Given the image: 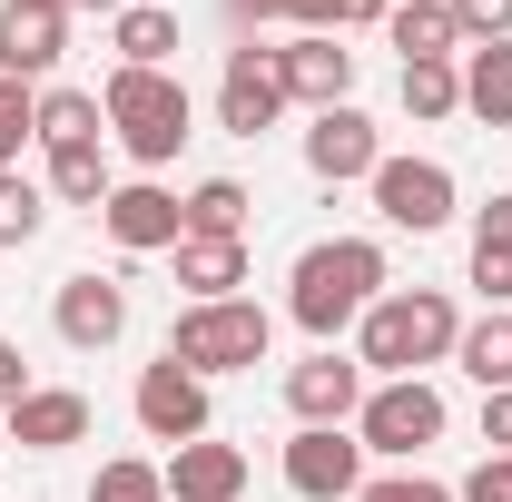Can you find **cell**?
<instances>
[{"instance_id":"35","label":"cell","mask_w":512,"mask_h":502,"mask_svg":"<svg viewBox=\"0 0 512 502\" xmlns=\"http://www.w3.org/2000/svg\"><path fill=\"white\" fill-rule=\"evenodd\" d=\"M483 443L512 453V394H483Z\"/></svg>"},{"instance_id":"16","label":"cell","mask_w":512,"mask_h":502,"mask_svg":"<svg viewBox=\"0 0 512 502\" xmlns=\"http://www.w3.org/2000/svg\"><path fill=\"white\" fill-rule=\"evenodd\" d=\"M119 325H128V296L109 286V276H69V286H60V335L79 345V355L119 345Z\"/></svg>"},{"instance_id":"9","label":"cell","mask_w":512,"mask_h":502,"mask_svg":"<svg viewBox=\"0 0 512 502\" xmlns=\"http://www.w3.org/2000/svg\"><path fill=\"white\" fill-rule=\"evenodd\" d=\"M69 50V10L50 0H0V79H50Z\"/></svg>"},{"instance_id":"21","label":"cell","mask_w":512,"mask_h":502,"mask_svg":"<svg viewBox=\"0 0 512 502\" xmlns=\"http://www.w3.org/2000/svg\"><path fill=\"white\" fill-rule=\"evenodd\" d=\"M473 286H483L493 306H512V197H493V207L473 217Z\"/></svg>"},{"instance_id":"12","label":"cell","mask_w":512,"mask_h":502,"mask_svg":"<svg viewBox=\"0 0 512 502\" xmlns=\"http://www.w3.org/2000/svg\"><path fill=\"white\" fill-rule=\"evenodd\" d=\"M276 79H286V99H306V109H345V89H355V50H335L325 30H306V40L276 50Z\"/></svg>"},{"instance_id":"24","label":"cell","mask_w":512,"mask_h":502,"mask_svg":"<svg viewBox=\"0 0 512 502\" xmlns=\"http://www.w3.org/2000/svg\"><path fill=\"white\" fill-rule=\"evenodd\" d=\"M99 89H40V138L50 148H99Z\"/></svg>"},{"instance_id":"13","label":"cell","mask_w":512,"mask_h":502,"mask_svg":"<svg viewBox=\"0 0 512 502\" xmlns=\"http://www.w3.org/2000/svg\"><path fill=\"white\" fill-rule=\"evenodd\" d=\"M286 404H296V424H345V414H365V365L316 355V365L286 375Z\"/></svg>"},{"instance_id":"25","label":"cell","mask_w":512,"mask_h":502,"mask_svg":"<svg viewBox=\"0 0 512 502\" xmlns=\"http://www.w3.org/2000/svg\"><path fill=\"white\" fill-rule=\"evenodd\" d=\"M188 237H247V188L237 178H207L188 197Z\"/></svg>"},{"instance_id":"15","label":"cell","mask_w":512,"mask_h":502,"mask_svg":"<svg viewBox=\"0 0 512 502\" xmlns=\"http://www.w3.org/2000/svg\"><path fill=\"white\" fill-rule=\"evenodd\" d=\"M168 493L178 502H237L247 493V453H237V443H178V463H168Z\"/></svg>"},{"instance_id":"2","label":"cell","mask_w":512,"mask_h":502,"mask_svg":"<svg viewBox=\"0 0 512 502\" xmlns=\"http://www.w3.org/2000/svg\"><path fill=\"white\" fill-rule=\"evenodd\" d=\"M99 109H109V128H119V148L138 158V168L178 158V138H188V89H178L168 69H109Z\"/></svg>"},{"instance_id":"31","label":"cell","mask_w":512,"mask_h":502,"mask_svg":"<svg viewBox=\"0 0 512 502\" xmlns=\"http://www.w3.org/2000/svg\"><path fill=\"white\" fill-rule=\"evenodd\" d=\"M444 10H453V30H463V40H483V50L512 40V0H444Z\"/></svg>"},{"instance_id":"5","label":"cell","mask_w":512,"mask_h":502,"mask_svg":"<svg viewBox=\"0 0 512 502\" xmlns=\"http://www.w3.org/2000/svg\"><path fill=\"white\" fill-rule=\"evenodd\" d=\"M355 434H365V453H394V463H404V453H424V443L444 434V394L424 375H394V384L365 394V424H355Z\"/></svg>"},{"instance_id":"36","label":"cell","mask_w":512,"mask_h":502,"mask_svg":"<svg viewBox=\"0 0 512 502\" xmlns=\"http://www.w3.org/2000/svg\"><path fill=\"white\" fill-rule=\"evenodd\" d=\"M384 10H394V0H335V30H345V20H384Z\"/></svg>"},{"instance_id":"3","label":"cell","mask_w":512,"mask_h":502,"mask_svg":"<svg viewBox=\"0 0 512 502\" xmlns=\"http://www.w3.org/2000/svg\"><path fill=\"white\" fill-rule=\"evenodd\" d=\"M453 306L434 296V286H404V296H375L365 306V365H384V375H414V365H434V355H453Z\"/></svg>"},{"instance_id":"27","label":"cell","mask_w":512,"mask_h":502,"mask_svg":"<svg viewBox=\"0 0 512 502\" xmlns=\"http://www.w3.org/2000/svg\"><path fill=\"white\" fill-rule=\"evenodd\" d=\"M50 188L69 207H109V158L99 148H50Z\"/></svg>"},{"instance_id":"4","label":"cell","mask_w":512,"mask_h":502,"mask_svg":"<svg viewBox=\"0 0 512 502\" xmlns=\"http://www.w3.org/2000/svg\"><path fill=\"white\" fill-rule=\"evenodd\" d=\"M168 355H178L188 375H237V365H266V306H247V296L188 306V315H178V335H168Z\"/></svg>"},{"instance_id":"28","label":"cell","mask_w":512,"mask_h":502,"mask_svg":"<svg viewBox=\"0 0 512 502\" xmlns=\"http://www.w3.org/2000/svg\"><path fill=\"white\" fill-rule=\"evenodd\" d=\"M89 502H168V473L158 463H99Z\"/></svg>"},{"instance_id":"7","label":"cell","mask_w":512,"mask_h":502,"mask_svg":"<svg viewBox=\"0 0 512 502\" xmlns=\"http://www.w3.org/2000/svg\"><path fill=\"white\" fill-rule=\"evenodd\" d=\"M286 483L306 502H355L365 493V443H345L335 424H306V434L286 443Z\"/></svg>"},{"instance_id":"8","label":"cell","mask_w":512,"mask_h":502,"mask_svg":"<svg viewBox=\"0 0 512 502\" xmlns=\"http://www.w3.org/2000/svg\"><path fill=\"white\" fill-rule=\"evenodd\" d=\"M138 424L158 443H197L207 434V375H188L178 355H158V365L138 375Z\"/></svg>"},{"instance_id":"23","label":"cell","mask_w":512,"mask_h":502,"mask_svg":"<svg viewBox=\"0 0 512 502\" xmlns=\"http://www.w3.org/2000/svg\"><path fill=\"white\" fill-rule=\"evenodd\" d=\"M463 109H473L483 128H512V40L473 50V69H463Z\"/></svg>"},{"instance_id":"33","label":"cell","mask_w":512,"mask_h":502,"mask_svg":"<svg viewBox=\"0 0 512 502\" xmlns=\"http://www.w3.org/2000/svg\"><path fill=\"white\" fill-rule=\"evenodd\" d=\"M355 502H453L444 483H424V473H394V483H365Z\"/></svg>"},{"instance_id":"18","label":"cell","mask_w":512,"mask_h":502,"mask_svg":"<svg viewBox=\"0 0 512 502\" xmlns=\"http://www.w3.org/2000/svg\"><path fill=\"white\" fill-rule=\"evenodd\" d=\"M178 286L197 306H217L227 286H247V247L237 237H178Z\"/></svg>"},{"instance_id":"34","label":"cell","mask_w":512,"mask_h":502,"mask_svg":"<svg viewBox=\"0 0 512 502\" xmlns=\"http://www.w3.org/2000/svg\"><path fill=\"white\" fill-rule=\"evenodd\" d=\"M20 394H30V365H20V345H10V335H0V414H10V404H20Z\"/></svg>"},{"instance_id":"10","label":"cell","mask_w":512,"mask_h":502,"mask_svg":"<svg viewBox=\"0 0 512 502\" xmlns=\"http://www.w3.org/2000/svg\"><path fill=\"white\" fill-rule=\"evenodd\" d=\"M286 109V79H276V50H227V79H217V119L256 138V128H276Z\"/></svg>"},{"instance_id":"37","label":"cell","mask_w":512,"mask_h":502,"mask_svg":"<svg viewBox=\"0 0 512 502\" xmlns=\"http://www.w3.org/2000/svg\"><path fill=\"white\" fill-rule=\"evenodd\" d=\"M50 10H128V0H50Z\"/></svg>"},{"instance_id":"19","label":"cell","mask_w":512,"mask_h":502,"mask_svg":"<svg viewBox=\"0 0 512 502\" xmlns=\"http://www.w3.org/2000/svg\"><path fill=\"white\" fill-rule=\"evenodd\" d=\"M453 355H463V375L483 384V394H512V306H493L483 325H463Z\"/></svg>"},{"instance_id":"30","label":"cell","mask_w":512,"mask_h":502,"mask_svg":"<svg viewBox=\"0 0 512 502\" xmlns=\"http://www.w3.org/2000/svg\"><path fill=\"white\" fill-rule=\"evenodd\" d=\"M20 138H40V99H30V79H0V168L20 158Z\"/></svg>"},{"instance_id":"11","label":"cell","mask_w":512,"mask_h":502,"mask_svg":"<svg viewBox=\"0 0 512 502\" xmlns=\"http://www.w3.org/2000/svg\"><path fill=\"white\" fill-rule=\"evenodd\" d=\"M99 227H109L128 256H158V247H178V237H188V207H178L168 188H109Z\"/></svg>"},{"instance_id":"20","label":"cell","mask_w":512,"mask_h":502,"mask_svg":"<svg viewBox=\"0 0 512 502\" xmlns=\"http://www.w3.org/2000/svg\"><path fill=\"white\" fill-rule=\"evenodd\" d=\"M384 30H394V50H404V69H414V60H453V40H463L444 0H394V10H384Z\"/></svg>"},{"instance_id":"26","label":"cell","mask_w":512,"mask_h":502,"mask_svg":"<svg viewBox=\"0 0 512 502\" xmlns=\"http://www.w3.org/2000/svg\"><path fill=\"white\" fill-rule=\"evenodd\" d=\"M404 109H414V119H453V109H463V69L453 60H414L404 69Z\"/></svg>"},{"instance_id":"17","label":"cell","mask_w":512,"mask_h":502,"mask_svg":"<svg viewBox=\"0 0 512 502\" xmlns=\"http://www.w3.org/2000/svg\"><path fill=\"white\" fill-rule=\"evenodd\" d=\"M0 434L20 443V453H60V443L89 434V404H79V394H20V404L0 414Z\"/></svg>"},{"instance_id":"1","label":"cell","mask_w":512,"mask_h":502,"mask_svg":"<svg viewBox=\"0 0 512 502\" xmlns=\"http://www.w3.org/2000/svg\"><path fill=\"white\" fill-rule=\"evenodd\" d=\"M375 286H384V247L375 237L306 247L296 256V325H306V335H335V325H355V315L375 306Z\"/></svg>"},{"instance_id":"14","label":"cell","mask_w":512,"mask_h":502,"mask_svg":"<svg viewBox=\"0 0 512 502\" xmlns=\"http://www.w3.org/2000/svg\"><path fill=\"white\" fill-rule=\"evenodd\" d=\"M375 119H355V109H316V128H306V168L316 178H375Z\"/></svg>"},{"instance_id":"6","label":"cell","mask_w":512,"mask_h":502,"mask_svg":"<svg viewBox=\"0 0 512 502\" xmlns=\"http://www.w3.org/2000/svg\"><path fill=\"white\" fill-rule=\"evenodd\" d=\"M375 207L394 217V227L434 237V227L453 217V168H434V158H375Z\"/></svg>"},{"instance_id":"29","label":"cell","mask_w":512,"mask_h":502,"mask_svg":"<svg viewBox=\"0 0 512 502\" xmlns=\"http://www.w3.org/2000/svg\"><path fill=\"white\" fill-rule=\"evenodd\" d=\"M40 217H50V207H40V188L0 168V247H30V237H40Z\"/></svg>"},{"instance_id":"32","label":"cell","mask_w":512,"mask_h":502,"mask_svg":"<svg viewBox=\"0 0 512 502\" xmlns=\"http://www.w3.org/2000/svg\"><path fill=\"white\" fill-rule=\"evenodd\" d=\"M453 502H512V453H483V473H473Z\"/></svg>"},{"instance_id":"22","label":"cell","mask_w":512,"mask_h":502,"mask_svg":"<svg viewBox=\"0 0 512 502\" xmlns=\"http://www.w3.org/2000/svg\"><path fill=\"white\" fill-rule=\"evenodd\" d=\"M168 60H178V10L128 0L119 10V69H168Z\"/></svg>"}]
</instances>
